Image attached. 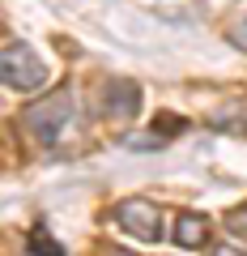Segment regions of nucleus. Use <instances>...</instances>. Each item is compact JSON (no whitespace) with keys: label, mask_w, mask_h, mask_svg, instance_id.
Segmentation results:
<instances>
[{"label":"nucleus","mask_w":247,"mask_h":256,"mask_svg":"<svg viewBox=\"0 0 247 256\" xmlns=\"http://www.w3.org/2000/svg\"><path fill=\"white\" fill-rule=\"evenodd\" d=\"M0 82L13 86V90H21V94L43 90V82H47V64L34 56V47L13 43V47H4V52H0Z\"/></svg>","instance_id":"nucleus-1"},{"label":"nucleus","mask_w":247,"mask_h":256,"mask_svg":"<svg viewBox=\"0 0 247 256\" xmlns=\"http://www.w3.org/2000/svg\"><path fill=\"white\" fill-rule=\"evenodd\" d=\"M68 120H73V94L68 90L47 94L43 102H34V107L26 111V128L43 141V146H55V141H60V132L68 128Z\"/></svg>","instance_id":"nucleus-2"},{"label":"nucleus","mask_w":247,"mask_h":256,"mask_svg":"<svg viewBox=\"0 0 247 256\" xmlns=\"http://www.w3.org/2000/svg\"><path fill=\"white\" fill-rule=\"evenodd\" d=\"M115 222L128 235L145 239V244H154V239H162V214H158L154 201H145V196H128V201L115 205Z\"/></svg>","instance_id":"nucleus-3"},{"label":"nucleus","mask_w":247,"mask_h":256,"mask_svg":"<svg viewBox=\"0 0 247 256\" xmlns=\"http://www.w3.org/2000/svg\"><path fill=\"white\" fill-rule=\"evenodd\" d=\"M102 111H107L111 120H132V116L141 111V86H137V82H128V77H115V82L107 86Z\"/></svg>","instance_id":"nucleus-4"},{"label":"nucleus","mask_w":247,"mask_h":256,"mask_svg":"<svg viewBox=\"0 0 247 256\" xmlns=\"http://www.w3.org/2000/svg\"><path fill=\"white\" fill-rule=\"evenodd\" d=\"M175 244L179 248H205L209 244V218L205 214H179V222H175Z\"/></svg>","instance_id":"nucleus-5"},{"label":"nucleus","mask_w":247,"mask_h":256,"mask_svg":"<svg viewBox=\"0 0 247 256\" xmlns=\"http://www.w3.org/2000/svg\"><path fill=\"white\" fill-rule=\"evenodd\" d=\"M26 252H30V256H64V252H60V244H55L43 226L30 230V248H26Z\"/></svg>","instance_id":"nucleus-6"},{"label":"nucleus","mask_w":247,"mask_h":256,"mask_svg":"<svg viewBox=\"0 0 247 256\" xmlns=\"http://www.w3.org/2000/svg\"><path fill=\"white\" fill-rule=\"evenodd\" d=\"M226 226L235 230V235H243V239H247V205H239V210H230V214H226Z\"/></svg>","instance_id":"nucleus-7"},{"label":"nucleus","mask_w":247,"mask_h":256,"mask_svg":"<svg viewBox=\"0 0 247 256\" xmlns=\"http://www.w3.org/2000/svg\"><path fill=\"white\" fill-rule=\"evenodd\" d=\"M230 38H235V43H239V47L247 52V13H243V18H235V22H230Z\"/></svg>","instance_id":"nucleus-8"},{"label":"nucleus","mask_w":247,"mask_h":256,"mask_svg":"<svg viewBox=\"0 0 247 256\" xmlns=\"http://www.w3.org/2000/svg\"><path fill=\"white\" fill-rule=\"evenodd\" d=\"M218 256H239V252H235V248H218Z\"/></svg>","instance_id":"nucleus-9"},{"label":"nucleus","mask_w":247,"mask_h":256,"mask_svg":"<svg viewBox=\"0 0 247 256\" xmlns=\"http://www.w3.org/2000/svg\"><path fill=\"white\" fill-rule=\"evenodd\" d=\"M111 256H132V252H111Z\"/></svg>","instance_id":"nucleus-10"}]
</instances>
